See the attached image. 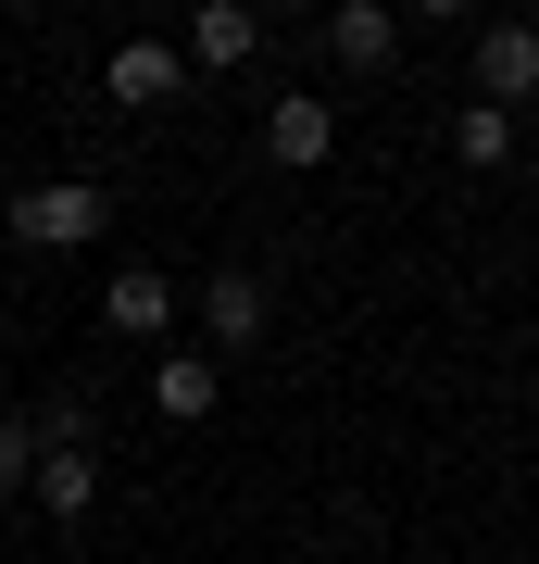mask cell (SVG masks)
Instances as JSON below:
<instances>
[{"mask_svg": "<svg viewBox=\"0 0 539 564\" xmlns=\"http://www.w3.org/2000/svg\"><path fill=\"white\" fill-rule=\"evenodd\" d=\"M452 151H464V163H477V176H489V163L515 151V113H489V101H464V126H452Z\"/></svg>", "mask_w": 539, "mask_h": 564, "instance_id": "8fae6325", "label": "cell"}, {"mask_svg": "<svg viewBox=\"0 0 539 564\" xmlns=\"http://www.w3.org/2000/svg\"><path fill=\"white\" fill-rule=\"evenodd\" d=\"M25 502H39V514H63V527H76V514L100 502V464H88V452H39V477H25Z\"/></svg>", "mask_w": 539, "mask_h": 564, "instance_id": "ba28073f", "label": "cell"}, {"mask_svg": "<svg viewBox=\"0 0 539 564\" xmlns=\"http://www.w3.org/2000/svg\"><path fill=\"white\" fill-rule=\"evenodd\" d=\"M263 151H277V163H326V151H339V113L301 88V101H277V113H263Z\"/></svg>", "mask_w": 539, "mask_h": 564, "instance_id": "52a82bcc", "label": "cell"}, {"mask_svg": "<svg viewBox=\"0 0 539 564\" xmlns=\"http://www.w3.org/2000/svg\"><path fill=\"white\" fill-rule=\"evenodd\" d=\"M201 339H214V364L263 339V289L239 276V263H226V276H214V289H201Z\"/></svg>", "mask_w": 539, "mask_h": 564, "instance_id": "277c9868", "label": "cell"}, {"mask_svg": "<svg viewBox=\"0 0 539 564\" xmlns=\"http://www.w3.org/2000/svg\"><path fill=\"white\" fill-rule=\"evenodd\" d=\"M251 39H263V13H239V0H201L188 13V63H251Z\"/></svg>", "mask_w": 539, "mask_h": 564, "instance_id": "9c48e42d", "label": "cell"}, {"mask_svg": "<svg viewBox=\"0 0 539 564\" xmlns=\"http://www.w3.org/2000/svg\"><path fill=\"white\" fill-rule=\"evenodd\" d=\"M100 226H114V202H100V188H76V176H63V188H25V202H13V239H25V251H88Z\"/></svg>", "mask_w": 539, "mask_h": 564, "instance_id": "6da1fadb", "label": "cell"}, {"mask_svg": "<svg viewBox=\"0 0 539 564\" xmlns=\"http://www.w3.org/2000/svg\"><path fill=\"white\" fill-rule=\"evenodd\" d=\"M25 477H39V440H25V414H0V502H25Z\"/></svg>", "mask_w": 539, "mask_h": 564, "instance_id": "7c38bea8", "label": "cell"}, {"mask_svg": "<svg viewBox=\"0 0 539 564\" xmlns=\"http://www.w3.org/2000/svg\"><path fill=\"white\" fill-rule=\"evenodd\" d=\"M326 39H339V63H389V51H401V13H389V0H339Z\"/></svg>", "mask_w": 539, "mask_h": 564, "instance_id": "30bf717a", "label": "cell"}, {"mask_svg": "<svg viewBox=\"0 0 539 564\" xmlns=\"http://www.w3.org/2000/svg\"><path fill=\"white\" fill-rule=\"evenodd\" d=\"M477 88H489V113L527 101V88H539V25H489V39H477Z\"/></svg>", "mask_w": 539, "mask_h": 564, "instance_id": "5b68a950", "label": "cell"}, {"mask_svg": "<svg viewBox=\"0 0 539 564\" xmlns=\"http://www.w3.org/2000/svg\"><path fill=\"white\" fill-rule=\"evenodd\" d=\"M100 326H114V339H163V326H176V276H151V263H126V276L100 289Z\"/></svg>", "mask_w": 539, "mask_h": 564, "instance_id": "7a4b0ae2", "label": "cell"}, {"mask_svg": "<svg viewBox=\"0 0 539 564\" xmlns=\"http://www.w3.org/2000/svg\"><path fill=\"white\" fill-rule=\"evenodd\" d=\"M214 389H226V364H214V351H176V364L151 377V414H163V426H201V414H214Z\"/></svg>", "mask_w": 539, "mask_h": 564, "instance_id": "8992f818", "label": "cell"}, {"mask_svg": "<svg viewBox=\"0 0 539 564\" xmlns=\"http://www.w3.org/2000/svg\"><path fill=\"white\" fill-rule=\"evenodd\" d=\"M100 88H114V101H176V88H188V51H163V39H126L114 63H100Z\"/></svg>", "mask_w": 539, "mask_h": 564, "instance_id": "3957f363", "label": "cell"}]
</instances>
